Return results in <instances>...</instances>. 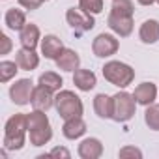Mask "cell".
I'll return each instance as SVG.
<instances>
[{"mask_svg": "<svg viewBox=\"0 0 159 159\" xmlns=\"http://www.w3.org/2000/svg\"><path fill=\"white\" fill-rule=\"evenodd\" d=\"M109 26L112 32H116L120 38H127L133 32V17L127 15H120V13H109Z\"/></svg>", "mask_w": 159, "mask_h": 159, "instance_id": "9", "label": "cell"}, {"mask_svg": "<svg viewBox=\"0 0 159 159\" xmlns=\"http://www.w3.org/2000/svg\"><path fill=\"white\" fill-rule=\"evenodd\" d=\"M54 107L58 111V114L67 120V118H73V116H81L84 107H83V101L79 96H75L71 90H60L56 96H54Z\"/></svg>", "mask_w": 159, "mask_h": 159, "instance_id": "4", "label": "cell"}, {"mask_svg": "<svg viewBox=\"0 0 159 159\" xmlns=\"http://www.w3.org/2000/svg\"><path fill=\"white\" fill-rule=\"evenodd\" d=\"M0 41H2V47H0V54H8V52L11 51V39H10L6 34H2V36H0Z\"/></svg>", "mask_w": 159, "mask_h": 159, "instance_id": "28", "label": "cell"}, {"mask_svg": "<svg viewBox=\"0 0 159 159\" xmlns=\"http://www.w3.org/2000/svg\"><path fill=\"white\" fill-rule=\"evenodd\" d=\"M118 47H120V43H118V39H116L112 34H99V36L94 39V43H92V51H94V54L99 56V58L112 56V54L118 51Z\"/></svg>", "mask_w": 159, "mask_h": 159, "instance_id": "8", "label": "cell"}, {"mask_svg": "<svg viewBox=\"0 0 159 159\" xmlns=\"http://www.w3.org/2000/svg\"><path fill=\"white\" fill-rule=\"evenodd\" d=\"M69 152L66 150V148H54V150H51L49 153H47V157H64V159H69Z\"/></svg>", "mask_w": 159, "mask_h": 159, "instance_id": "29", "label": "cell"}, {"mask_svg": "<svg viewBox=\"0 0 159 159\" xmlns=\"http://www.w3.org/2000/svg\"><path fill=\"white\" fill-rule=\"evenodd\" d=\"M120 157H142V152L139 148H133V146H125L118 152Z\"/></svg>", "mask_w": 159, "mask_h": 159, "instance_id": "26", "label": "cell"}, {"mask_svg": "<svg viewBox=\"0 0 159 159\" xmlns=\"http://www.w3.org/2000/svg\"><path fill=\"white\" fill-rule=\"evenodd\" d=\"M66 19L67 23L71 25V28L79 34H83V32H88L96 26V21L92 17V13L81 10V8H69L66 11Z\"/></svg>", "mask_w": 159, "mask_h": 159, "instance_id": "6", "label": "cell"}, {"mask_svg": "<svg viewBox=\"0 0 159 159\" xmlns=\"http://www.w3.org/2000/svg\"><path fill=\"white\" fill-rule=\"evenodd\" d=\"M62 133L66 139L69 140H75L79 137H83L86 133V124L81 116H73V118H67L64 122V127H62Z\"/></svg>", "mask_w": 159, "mask_h": 159, "instance_id": "11", "label": "cell"}, {"mask_svg": "<svg viewBox=\"0 0 159 159\" xmlns=\"http://www.w3.org/2000/svg\"><path fill=\"white\" fill-rule=\"evenodd\" d=\"M19 4L25 8V10H38L41 4H43V0H19Z\"/></svg>", "mask_w": 159, "mask_h": 159, "instance_id": "27", "label": "cell"}, {"mask_svg": "<svg viewBox=\"0 0 159 159\" xmlns=\"http://www.w3.org/2000/svg\"><path fill=\"white\" fill-rule=\"evenodd\" d=\"M103 77L107 81L118 88H125L133 83L135 79V69L124 62H118V60H111L103 66Z\"/></svg>", "mask_w": 159, "mask_h": 159, "instance_id": "3", "label": "cell"}, {"mask_svg": "<svg viewBox=\"0 0 159 159\" xmlns=\"http://www.w3.org/2000/svg\"><path fill=\"white\" fill-rule=\"evenodd\" d=\"M155 2V0H139V4H142V6H152Z\"/></svg>", "mask_w": 159, "mask_h": 159, "instance_id": "30", "label": "cell"}, {"mask_svg": "<svg viewBox=\"0 0 159 159\" xmlns=\"http://www.w3.org/2000/svg\"><path fill=\"white\" fill-rule=\"evenodd\" d=\"M28 135L34 146H45L52 139V129L45 111H32L28 114Z\"/></svg>", "mask_w": 159, "mask_h": 159, "instance_id": "2", "label": "cell"}, {"mask_svg": "<svg viewBox=\"0 0 159 159\" xmlns=\"http://www.w3.org/2000/svg\"><path fill=\"white\" fill-rule=\"evenodd\" d=\"M17 67H19V64H17V62L2 60V62H0V81H2V83H8L10 79H13V77H15V73L19 71Z\"/></svg>", "mask_w": 159, "mask_h": 159, "instance_id": "24", "label": "cell"}, {"mask_svg": "<svg viewBox=\"0 0 159 159\" xmlns=\"http://www.w3.org/2000/svg\"><path fill=\"white\" fill-rule=\"evenodd\" d=\"M94 111L99 118H112V98L107 94H98L94 98Z\"/></svg>", "mask_w": 159, "mask_h": 159, "instance_id": "20", "label": "cell"}, {"mask_svg": "<svg viewBox=\"0 0 159 159\" xmlns=\"http://www.w3.org/2000/svg\"><path fill=\"white\" fill-rule=\"evenodd\" d=\"M79 8L88 13H101L103 11V0H79Z\"/></svg>", "mask_w": 159, "mask_h": 159, "instance_id": "25", "label": "cell"}, {"mask_svg": "<svg viewBox=\"0 0 159 159\" xmlns=\"http://www.w3.org/2000/svg\"><path fill=\"white\" fill-rule=\"evenodd\" d=\"M56 66L64 71H77L79 69V64H81V58H79V54L71 49H64L62 54L54 60Z\"/></svg>", "mask_w": 159, "mask_h": 159, "instance_id": "18", "label": "cell"}, {"mask_svg": "<svg viewBox=\"0 0 159 159\" xmlns=\"http://www.w3.org/2000/svg\"><path fill=\"white\" fill-rule=\"evenodd\" d=\"M139 38L142 43H155L159 39V21L155 19H148L140 25L139 30Z\"/></svg>", "mask_w": 159, "mask_h": 159, "instance_id": "17", "label": "cell"}, {"mask_svg": "<svg viewBox=\"0 0 159 159\" xmlns=\"http://www.w3.org/2000/svg\"><path fill=\"white\" fill-rule=\"evenodd\" d=\"M133 98H135L137 103L148 107V105H152V103L155 101V98H157V88H155L153 83H140V84L135 88Z\"/></svg>", "mask_w": 159, "mask_h": 159, "instance_id": "13", "label": "cell"}, {"mask_svg": "<svg viewBox=\"0 0 159 159\" xmlns=\"http://www.w3.org/2000/svg\"><path fill=\"white\" fill-rule=\"evenodd\" d=\"M19 39H21V45L23 47H28V49H36L38 43H39V28L36 25H25L23 30H19Z\"/></svg>", "mask_w": 159, "mask_h": 159, "instance_id": "19", "label": "cell"}, {"mask_svg": "<svg viewBox=\"0 0 159 159\" xmlns=\"http://www.w3.org/2000/svg\"><path fill=\"white\" fill-rule=\"evenodd\" d=\"M32 107L36 109V111H49L52 105H54V96H52V90H49V88H45V86H38V88H34V94H32Z\"/></svg>", "mask_w": 159, "mask_h": 159, "instance_id": "10", "label": "cell"}, {"mask_svg": "<svg viewBox=\"0 0 159 159\" xmlns=\"http://www.w3.org/2000/svg\"><path fill=\"white\" fill-rule=\"evenodd\" d=\"M39 84L45 86V88H49V90H52V92H56V90L62 88L64 81H62V77H60L58 73H54V71H45V73L39 75Z\"/></svg>", "mask_w": 159, "mask_h": 159, "instance_id": "22", "label": "cell"}, {"mask_svg": "<svg viewBox=\"0 0 159 159\" xmlns=\"http://www.w3.org/2000/svg\"><path fill=\"white\" fill-rule=\"evenodd\" d=\"M73 83L79 90L83 92H90L96 84H98V79H96V73L90 71V69H77L73 73Z\"/></svg>", "mask_w": 159, "mask_h": 159, "instance_id": "14", "label": "cell"}, {"mask_svg": "<svg viewBox=\"0 0 159 159\" xmlns=\"http://www.w3.org/2000/svg\"><path fill=\"white\" fill-rule=\"evenodd\" d=\"M135 107H137V101H135L133 94H127V92L114 94L112 96V120H116V122L131 120L135 114Z\"/></svg>", "mask_w": 159, "mask_h": 159, "instance_id": "5", "label": "cell"}, {"mask_svg": "<svg viewBox=\"0 0 159 159\" xmlns=\"http://www.w3.org/2000/svg\"><path fill=\"white\" fill-rule=\"evenodd\" d=\"M144 122L150 129L159 131V105H148L146 112H144Z\"/></svg>", "mask_w": 159, "mask_h": 159, "instance_id": "23", "label": "cell"}, {"mask_svg": "<svg viewBox=\"0 0 159 159\" xmlns=\"http://www.w3.org/2000/svg\"><path fill=\"white\" fill-rule=\"evenodd\" d=\"M4 21H6V26H8L10 30H23L25 25H26V15H25L21 10L10 8V10L6 11Z\"/></svg>", "mask_w": 159, "mask_h": 159, "instance_id": "21", "label": "cell"}, {"mask_svg": "<svg viewBox=\"0 0 159 159\" xmlns=\"http://www.w3.org/2000/svg\"><path fill=\"white\" fill-rule=\"evenodd\" d=\"M155 2H157V4H159V0H155Z\"/></svg>", "mask_w": 159, "mask_h": 159, "instance_id": "31", "label": "cell"}, {"mask_svg": "<svg viewBox=\"0 0 159 159\" xmlns=\"http://www.w3.org/2000/svg\"><path fill=\"white\" fill-rule=\"evenodd\" d=\"M28 133V114H15L6 122L4 129V148L21 150L25 146V137Z\"/></svg>", "mask_w": 159, "mask_h": 159, "instance_id": "1", "label": "cell"}, {"mask_svg": "<svg viewBox=\"0 0 159 159\" xmlns=\"http://www.w3.org/2000/svg\"><path fill=\"white\" fill-rule=\"evenodd\" d=\"M103 153V144L99 139H84L79 144V155L83 159H98Z\"/></svg>", "mask_w": 159, "mask_h": 159, "instance_id": "15", "label": "cell"}, {"mask_svg": "<svg viewBox=\"0 0 159 159\" xmlns=\"http://www.w3.org/2000/svg\"><path fill=\"white\" fill-rule=\"evenodd\" d=\"M15 62L19 64L21 69H26V71H32L38 67L39 64V56L36 54L34 49H28V47H23L15 52Z\"/></svg>", "mask_w": 159, "mask_h": 159, "instance_id": "16", "label": "cell"}, {"mask_svg": "<svg viewBox=\"0 0 159 159\" xmlns=\"http://www.w3.org/2000/svg\"><path fill=\"white\" fill-rule=\"evenodd\" d=\"M32 94H34V84L30 79H19L10 88V98L15 105H28L32 101Z\"/></svg>", "mask_w": 159, "mask_h": 159, "instance_id": "7", "label": "cell"}, {"mask_svg": "<svg viewBox=\"0 0 159 159\" xmlns=\"http://www.w3.org/2000/svg\"><path fill=\"white\" fill-rule=\"evenodd\" d=\"M62 51H64V43H62L60 38L49 34V36H45V38L41 39V52L45 54V58L56 60V58L62 54Z\"/></svg>", "mask_w": 159, "mask_h": 159, "instance_id": "12", "label": "cell"}]
</instances>
